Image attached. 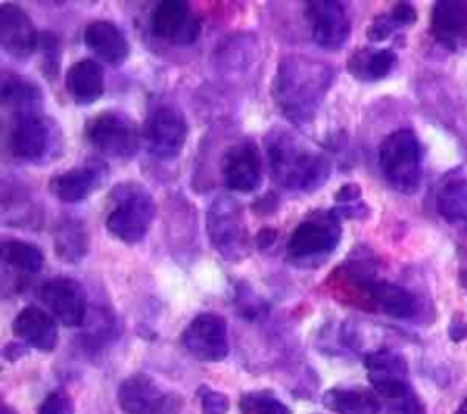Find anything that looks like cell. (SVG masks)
Here are the masks:
<instances>
[{
  "label": "cell",
  "instance_id": "cell-1",
  "mask_svg": "<svg viewBox=\"0 0 467 414\" xmlns=\"http://www.w3.org/2000/svg\"><path fill=\"white\" fill-rule=\"evenodd\" d=\"M332 82L334 69L328 64L303 55H290L277 66L272 97L288 122L306 126L314 120Z\"/></svg>",
  "mask_w": 467,
  "mask_h": 414
},
{
  "label": "cell",
  "instance_id": "cell-2",
  "mask_svg": "<svg viewBox=\"0 0 467 414\" xmlns=\"http://www.w3.org/2000/svg\"><path fill=\"white\" fill-rule=\"evenodd\" d=\"M265 146L272 177L283 188L308 193L327 182L330 175L328 159L292 131L274 128L266 135Z\"/></svg>",
  "mask_w": 467,
  "mask_h": 414
},
{
  "label": "cell",
  "instance_id": "cell-3",
  "mask_svg": "<svg viewBox=\"0 0 467 414\" xmlns=\"http://www.w3.org/2000/svg\"><path fill=\"white\" fill-rule=\"evenodd\" d=\"M155 217V201L146 186L124 181L111 188L106 208V230L126 244L142 241Z\"/></svg>",
  "mask_w": 467,
  "mask_h": 414
},
{
  "label": "cell",
  "instance_id": "cell-4",
  "mask_svg": "<svg viewBox=\"0 0 467 414\" xmlns=\"http://www.w3.org/2000/svg\"><path fill=\"white\" fill-rule=\"evenodd\" d=\"M341 219L328 212H314L305 217L290 233L286 257L301 268H314L325 263L339 246Z\"/></svg>",
  "mask_w": 467,
  "mask_h": 414
},
{
  "label": "cell",
  "instance_id": "cell-5",
  "mask_svg": "<svg viewBox=\"0 0 467 414\" xmlns=\"http://www.w3.org/2000/svg\"><path fill=\"white\" fill-rule=\"evenodd\" d=\"M378 162L385 181L396 191L410 195L420 188L421 144L410 128H400L381 140Z\"/></svg>",
  "mask_w": 467,
  "mask_h": 414
},
{
  "label": "cell",
  "instance_id": "cell-6",
  "mask_svg": "<svg viewBox=\"0 0 467 414\" xmlns=\"http://www.w3.org/2000/svg\"><path fill=\"white\" fill-rule=\"evenodd\" d=\"M9 148L20 160L44 164L60 150V128L42 111L18 115L9 133Z\"/></svg>",
  "mask_w": 467,
  "mask_h": 414
},
{
  "label": "cell",
  "instance_id": "cell-7",
  "mask_svg": "<svg viewBox=\"0 0 467 414\" xmlns=\"http://www.w3.org/2000/svg\"><path fill=\"white\" fill-rule=\"evenodd\" d=\"M84 137L99 153L113 159H131L139 150V128L119 109H104L86 120Z\"/></svg>",
  "mask_w": 467,
  "mask_h": 414
},
{
  "label": "cell",
  "instance_id": "cell-8",
  "mask_svg": "<svg viewBox=\"0 0 467 414\" xmlns=\"http://www.w3.org/2000/svg\"><path fill=\"white\" fill-rule=\"evenodd\" d=\"M206 226L213 248L224 259H243L250 252V239L243 208L232 197L213 199L208 208Z\"/></svg>",
  "mask_w": 467,
  "mask_h": 414
},
{
  "label": "cell",
  "instance_id": "cell-9",
  "mask_svg": "<svg viewBox=\"0 0 467 414\" xmlns=\"http://www.w3.org/2000/svg\"><path fill=\"white\" fill-rule=\"evenodd\" d=\"M188 124L179 108L173 104L155 106L144 120V140L148 150L159 159H173L184 148Z\"/></svg>",
  "mask_w": 467,
  "mask_h": 414
},
{
  "label": "cell",
  "instance_id": "cell-10",
  "mask_svg": "<svg viewBox=\"0 0 467 414\" xmlns=\"http://www.w3.org/2000/svg\"><path fill=\"white\" fill-rule=\"evenodd\" d=\"M150 29L153 36L171 46H192L201 36L202 22L188 2L164 0L153 7Z\"/></svg>",
  "mask_w": 467,
  "mask_h": 414
},
{
  "label": "cell",
  "instance_id": "cell-11",
  "mask_svg": "<svg viewBox=\"0 0 467 414\" xmlns=\"http://www.w3.org/2000/svg\"><path fill=\"white\" fill-rule=\"evenodd\" d=\"M181 345L199 361H223L228 356V328L224 317L213 312L195 316L182 330Z\"/></svg>",
  "mask_w": 467,
  "mask_h": 414
},
{
  "label": "cell",
  "instance_id": "cell-12",
  "mask_svg": "<svg viewBox=\"0 0 467 414\" xmlns=\"http://www.w3.org/2000/svg\"><path fill=\"white\" fill-rule=\"evenodd\" d=\"M221 175L224 184L237 193H250L263 181V157L254 140L241 139L228 146L221 157Z\"/></svg>",
  "mask_w": 467,
  "mask_h": 414
},
{
  "label": "cell",
  "instance_id": "cell-13",
  "mask_svg": "<svg viewBox=\"0 0 467 414\" xmlns=\"http://www.w3.org/2000/svg\"><path fill=\"white\" fill-rule=\"evenodd\" d=\"M314 42L327 51L341 49L350 35L352 22L343 2L312 0L305 4Z\"/></svg>",
  "mask_w": 467,
  "mask_h": 414
},
{
  "label": "cell",
  "instance_id": "cell-14",
  "mask_svg": "<svg viewBox=\"0 0 467 414\" xmlns=\"http://www.w3.org/2000/svg\"><path fill=\"white\" fill-rule=\"evenodd\" d=\"M40 299L49 314L64 326H80L86 317V301L80 286L69 277H53L40 288Z\"/></svg>",
  "mask_w": 467,
  "mask_h": 414
},
{
  "label": "cell",
  "instance_id": "cell-15",
  "mask_svg": "<svg viewBox=\"0 0 467 414\" xmlns=\"http://www.w3.org/2000/svg\"><path fill=\"white\" fill-rule=\"evenodd\" d=\"M119 405L126 414H168L173 399L148 374H133L119 387Z\"/></svg>",
  "mask_w": 467,
  "mask_h": 414
},
{
  "label": "cell",
  "instance_id": "cell-16",
  "mask_svg": "<svg viewBox=\"0 0 467 414\" xmlns=\"http://www.w3.org/2000/svg\"><path fill=\"white\" fill-rule=\"evenodd\" d=\"M38 31L27 13L15 4L0 5V44L15 58H27L38 46Z\"/></svg>",
  "mask_w": 467,
  "mask_h": 414
},
{
  "label": "cell",
  "instance_id": "cell-17",
  "mask_svg": "<svg viewBox=\"0 0 467 414\" xmlns=\"http://www.w3.org/2000/svg\"><path fill=\"white\" fill-rule=\"evenodd\" d=\"M106 179H108L106 164L99 160H91L55 175L49 181V190L58 201L75 204L89 197L95 190H99L106 182Z\"/></svg>",
  "mask_w": 467,
  "mask_h": 414
},
{
  "label": "cell",
  "instance_id": "cell-18",
  "mask_svg": "<svg viewBox=\"0 0 467 414\" xmlns=\"http://www.w3.org/2000/svg\"><path fill=\"white\" fill-rule=\"evenodd\" d=\"M13 334L26 345L40 352H51L58 341L57 319L40 306L22 308L13 321Z\"/></svg>",
  "mask_w": 467,
  "mask_h": 414
},
{
  "label": "cell",
  "instance_id": "cell-19",
  "mask_svg": "<svg viewBox=\"0 0 467 414\" xmlns=\"http://www.w3.org/2000/svg\"><path fill=\"white\" fill-rule=\"evenodd\" d=\"M359 285L368 294L370 301L387 316L398 319L414 317L418 312V299L407 288L370 275H359Z\"/></svg>",
  "mask_w": 467,
  "mask_h": 414
},
{
  "label": "cell",
  "instance_id": "cell-20",
  "mask_svg": "<svg viewBox=\"0 0 467 414\" xmlns=\"http://www.w3.org/2000/svg\"><path fill=\"white\" fill-rule=\"evenodd\" d=\"M84 44L97 58L109 66H120L130 55L126 35L113 22L93 20L84 27Z\"/></svg>",
  "mask_w": 467,
  "mask_h": 414
},
{
  "label": "cell",
  "instance_id": "cell-21",
  "mask_svg": "<svg viewBox=\"0 0 467 414\" xmlns=\"http://www.w3.org/2000/svg\"><path fill=\"white\" fill-rule=\"evenodd\" d=\"M66 89L75 104L89 106L104 95V71L99 62L82 58L66 71Z\"/></svg>",
  "mask_w": 467,
  "mask_h": 414
},
{
  "label": "cell",
  "instance_id": "cell-22",
  "mask_svg": "<svg viewBox=\"0 0 467 414\" xmlns=\"http://www.w3.org/2000/svg\"><path fill=\"white\" fill-rule=\"evenodd\" d=\"M398 64L394 49L356 47L347 58V71L359 82H378L389 77Z\"/></svg>",
  "mask_w": 467,
  "mask_h": 414
},
{
  "label": "cell",
  "instance_id": "cell-23",
  "mask_svg": "<svg viewBox=\"0 0 467 414\" xmlns=\"http://www.w3.org/2000/svg\"><path fill=\"white\" fill-rule=\"evenodd\" d=\"M321 399L336 414H378L381 410L379 396L363 387H332Z\"/></svg>",
  "mask_w": 467,
  "mask_h": 414
},
{
  "label": "cell",
  "instance_id": "cell-24",
  "mask_svg": "<svg viewBox=\"0 0 467 414\" xmlns=\"http://www.w3.org/2000/svg\"><path fill=\"white\" fill-rule=\"evenodd\" d=\"M467 29V2L440 0L431 11V31L443 46L452 42Z\"/></svg>",
  "mask_w": 467,
  "mask_h": 414
},
{
  "label": "cell",
  "instance_id": "cell-25",
  "mask_svg": "<svg viewBox=\"0 0 467 414\" xmlns=\"http://www.w3.org/2000/svg\"><path fill=\"white\" fill-rule=\"evenodd\" d=\"M2 102L13 111L15 117L33 111H42V91L40 88L24 77L9 75L2 80L0 91Z\"/></svg>",
  "mask_w": 467,
  "mask_h": 414
},
{
  "label": "cell",
  "instance_id": "cell-26",
  "mask_svg": "<svg viewBox=\"0 0 467 414\" xmlns=\"http://www.w3.org/2000/svg\"><path fill=\"white\" fill-rule=\"evenodd\" d=\"M436 212L452 226H467V179L451 177L440 186Z\"/></svg>",
  "mask_w": 467,
  "mask_h": 414
},
{
  "label": "cell",
  "instance_id": "cell-27",
  "mask_svg": "<svg viewBox=\"0 0 467 414\" xmlns=\"http://www.w3.org/2000/svg\"><path fill=\"white\" fill-rule=\"evenodd\" d=\"M363 365L372 385L387 379H409L407 359L392 348H379L368 352L363 357Z\"/></svg>",
  "mask_w": 467,
  "mask_h": 414
},
{
  "label": "cell",
  "instance_id": "cell-28",
  "mask_svg": "<svg viewBox=\"0 0 467 414\" xmlns=\"http://www.w3.org/2000/svg\"><path fill=\"white\" fill-rule=\"evenodd\" d=\"M89 250V235L84 224L75 219L60 223L55 230V254L66 263L80 261Z\"/></svg>",
  "mask_w": 467,
  "mask_h": 414
},
{
  "label": "cell",
  "instance_id": "cell-29",
  "mask_svg": "<svg viewBox=\"0 0 467 414\" xmlns=\"http://www.w3.org/2000/svg\"><path fill=\"white\" fill-rule=\"evenodd\" d=\"M418 20V13L410 2H396L389 13L376 15L367 29L370 42H383L392 36L400 27L412 26Z\"/></svg>",
  "mask_w": 467,
  "mask_h": 414
},
{
  "label": "cell",
  "instance_id": "cell-30",
  "mask_svg": "<svg viewBox=\"0 0 467 414\" xmlns=\"http://www.w3.org/2000/svg\"><path fill=\"white\" fill-rule=\"evenodd\" d=\"M2 261L15 270L36 274L44 266V254L38 246L20 239H5L2 243Z\"/></svg>",
  "mask_w": 467,
  "mask_h": 414
},
{
  "label": "cell",
  "instance_id": "cell-31",
  "mask_svg": "<svg viewBox=\"0 0 467 414\" xmlns=\"http://www.w3.org/2000/svg\"><path fill=\"white\" fill-rule=\"evenodd\" d=\"M243 414H292V410L268 390H252L241 396Z\"/></svg>",
  "mask_w": 467,
  "mask_h": 414
},
{
  "label": "cell",
  "instance_id": "cell-32",
  "mask_svg": "<svg viewBox=\"0 0 467 414\" xmlns=\"http://www.w3.org/2000/svg\"><path fill=\"white\" fill-rule=\"evenodd\" d=\"M230 401L226 394L201 387V412L202 414H226Z\"/></svg>",
  "mask_w": 467,
  "mask_h": 414
},
{
  "label": "cell",
  "instance_id": "cell-33",
  "mask_svg": "<svg viewBox=\"0 0 467 414\" xmlns=\"http://www.w3.org/2000/svg\"><path fill=\"white\" fill-rule=\"evenodd\" d=\"M38 414H73V403L67 394L55 390L44 398Z\"/></svg>",
  "mask_w": 467,
  "mask_h": 414
},
{
  "label": "cell",
  "instance_id": "cell-34",
  "mask_svg": "<svg viewBox=\"0 0 467 414\" xmlns=\"http://www.w3.org/2000/svg\"><path fill=\"white\" fill-rule=\"evenodd\" d=\"M42 51H44V62H42V71H46L49 77H53L51 71H57L58 69V64H60V55H58V42H57V36L49 35V33H44L42 36Z\"/></svg>",
  "mask_w": 467,
  "mask_h": 414
},
{
  "label": "cell",
  "instance_id": "cell-35",
  "mask_svg": "<svg viewBox=\"0 0 467 414\" xmlns=\"http://www.w3.org/2000/svg\"><path fill=\"white\" fill-rule=\"evenodd\" d=\"M334 197L339 202V206H354L361 202V188L356 182H347L337 190Z\"/></svg>",
  "mask_w": 467,
  "mask_h": 414
},
{
  "label": "cell",
  "instance_id": "cell-36",
  "mask_svg": "<svg viewBox=\"0 0 467 414\" xmlns=\"http://www.w3.org/2000/svg\"><path fill=\"white\" fill-rule=\"evenodd\" d=\"M392 410L396 414H425V405L420 399V396L412 390L405 399H401L400 403H396L392 407Z\"/></svg>",
  "mask_w": 467,
  "mask_h": 414
},
{
  "label": "cell",
  "instance_id": "cell-37",
  "mask_svg": "<svg viewBox=\"0 0 467 414\" xmlns=\"http://www.w3.org/2000/svg\"><path fill=\"white\" fill-rule=\"evenodd\" d=\"M454 414H467V398H463V399H462V403L456 407Z\"/></svg>",
  "mask_w": 467,
  "mask_h": 414
},
{
  "label": "cell",
  "instance_id": "cell-38",
  "mask_svg": "<svg viewBox=\"0 0 467 414\" xmlns=\"http://www.w3.org/2000/svg\"><path fill=\"white\" fill-rule=\"evenodd\" d=\"M460 283H462V285H463V288L467 290V270L460 274Z\"/></svg>",
  "mask_w": 467,
  "mask_h": 414
},
{
  "label": "cell",
  "instance_id": "cell-39",
  "mask_svg": "<svg viewBox=\"0 0 467 414\" xmlns=\"http://www.w3.org/2000/svg\"><path fill=\"white\" fill-rule=\"evenodd\" d=\"M2 414H16V412H15V410H13V409H11V407H7V405H4V407H2Z\"/></svg>",
  "mask_w": 467,
  "mask_h": 414
}]
</instances>
